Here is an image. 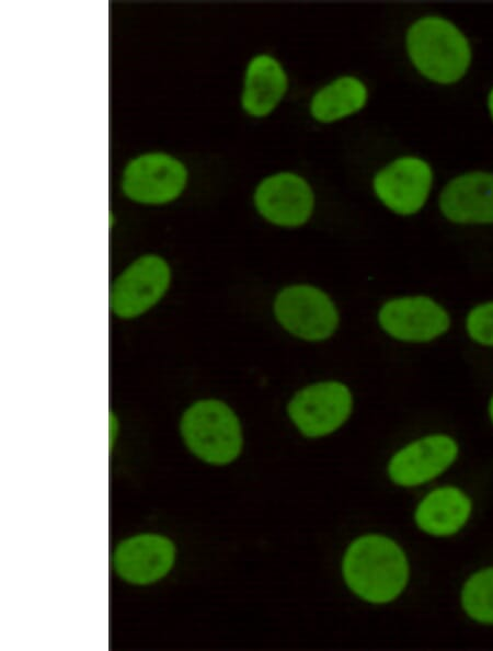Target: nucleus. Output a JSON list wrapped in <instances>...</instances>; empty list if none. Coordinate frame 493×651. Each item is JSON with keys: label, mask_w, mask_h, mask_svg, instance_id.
Returning <instances> with one entry per match:
<instances>
[{"label": "nucleus", "mask_w": 493, "mask_h": 651, "mask_svg": "<svg viewBox=\"0 0 493 651\" xmlns=\"http://www.w3.org/2000/svg\"><path fill=\"white\" fill-rule=\"evenodd\" d=\"M289 89L290 75L284 61L271 52H257L243 71L240 106L251 118H267L285 101Z\"/></svg>", "instance_id": "obj_14"}, {"label": "nucleus", "mask_w": 493, "mask_h": 651, "mask_svg": "<svg viewBox=\"0 0 493 651\" xmlns=\"http://www.w3.org/2000/svg\"><path fill=\"white\" fill-rule=\"evenodd\" d=\"M370 101V88L359 75H336L317 87L308 98L307 114L319 125H333L363 112Z\"/></svg>", "instance_id": "obj_16"}, {"label": "nucleus", "mask_w": 493, "mask_h": 651, "mask_svg": "<svg viewBox=\"0 0 493 651\" xmlns=\"http://www.w3.org/2000/svg\"><path fill=\"white\" fill-rule=\"evenodd\" d=\"M435 170L424 157L399 155L378 168L370 180L376 199L390 213L411 217L421 213L433 193Z\"/></svg>", "instance_id": "obj_4"}, {"label": "nucleus", "mask_w": 493, "mask_h": 651, "mask_svg": "<svg viewBox=\"0 0 493 651\" xmlns=\"http://www.w3.org/2000/svg\"><path fill=\"white\" fill-rule=\"evenodd\" d=\"M175 548L161 535L142 534L121 541L112 557L116 573L134 584H148L163 578L172 568Z\"/></svg>", "instance_id": "obj_15"}, {"label": "nucleus", "mask_w": 493, "mask_h": 651, "mask_svg": "<svg viewBox=\"0 0 493 651\" xmlns=\"http://www.w3.org/2000/svg\"><path fill=\"white\" fill-rule=\"evenodd\" d=\"M404 52L411 67L426 81L454 85L469 72L473 48L458 24L440 14L415 18L404 32Z\"/></svg>", "instance_id": "obj_1"}, {"label": "nucleus", "mask_w": 493, "mask_h": 651, "mask_svg": "<svg viewBox=\"0 0 493 651\" xmlns=\"http://www.w3.org/2000/svg\"><path fill=\"white\" fill-rule=\"evenodd\" d=\"M273 310L286 331L309 342L329 339L340 321L336 306L329 295L307 284L283 288L274 300Z\"/></svg>", "instance_id": "obj_7"}, {"label": "nucleus", "mask_w": 493, "mask_h": 651, "mask_svg": "<svg viewBox=\"0 0 493 651\" xmlns=\"http://www.w3.org/2000/svg\"><path fill=\"white\" fill-rule=\"evenodd\" d=\"M171 283L168 262L157 254H145L131 262L111 284L108 306L118 318H136L152 308Z\"/></svg>", "instance_id": "obj_10"}, {"label": "nucleus", "mask_w": 493, "mask_h": 651, "mask_svg": "<svg viewBox=\"0 0 493 651\" xmlns=\"http://www.w3.org/2000/svg\"><path fill=\"white\" fill-rule=\"evenodd\" d=\"M486 110L489 117L493 124V84L490 87L486 93Z\"/></svg>", "instance_id": "obj_19"}, {"label": "nucleus", "mask_w": 493, "mask_h": 651, "mask_svg": "<svg viewBox=\"0 0 493 651\" xmlns=\"http://www.w3.org/2000/svg\"><path fill=\"white\" fill-rule=\"evenodd\" d=\"M187 180L188 171L181 160L164 152H148L127 163L122 190L137 203L165 204L182 194Z\"/></svg>", "instance_id": "obj_11"}, {"label": "nucleus", "mask_w": 493, "mask_h": 651, "mask_svg": "<svg viewBox=\"0 0 493 651\" xmlns=\"http://www.w3.org/2000/svg\"><path fill=\"white\" fill-rule=\"evenodd\" d=\"M342 575L360 599L386 605L408 587L411 567L401 545L383 534H366L351 542L342 561Z\"/></svg>", "instance_id": "obj_2"}, {"label": "nucleus", "mask_w": 493, "mask_h": 651, "mask_svg": "<svg viewBox=\"0 0 493 651\" xmlns=\"http://www.w3.org/2000/svg\"><path fill=\"white\" fill-rule=\"evenodd\" d=\"M460 455L461 445L455 435L433 432L397 449L387 462V477L400 488L423 487L450 471Z\"/></svg>", "instance_id": "obj_5"}, {"label": "nucleus", "mask_w": 493, "mask_h": 651, "mask_svg": "<svg viewBox=\"0 0 493 651\" xmlns=\"http://www.w3.org/2000/svg\"><path fill=\"white\" fill-rule=\"evenodd\" d=\"M353 395L342 381L325 380L297 391L287 404V413L306 437L318 438L332 434L349 418Z\"/></svg>", "instance_id": "obj_9"}, {"label": "nucleus", "mask_w": 493, "mask_h": 651, "mask_svg": "<svg viewBox=\"0 0 493 651\" xmlns=\"http://www.w3.org/2000/svg\"><path fill=\"white\" fill-rule=\"evenodd\" d=\"M439 214L457 226H493V171L470 170L449 179L437 197Z\"/></svg>", "instance_id": "obj_12"}, {"label": "nucleus", "mask_w": 493, "mask_h": 651, "mask_svg": "<svg viewBox=\"0 0 493 651\" xmlns=\"http://www.w3.org/2000/svg\"><path fill=\"white\" fill-rule=\"evenodd\" d=\"M255 212L267 222L282 228H298L312 217L317 194L306 175L278 170L257 181L252 193Z\"/></svg>", "instance_id": "obj_6"}, {"label": "nucleus", "mask_w": 493, "mask_h": 651, "mask_svg": "<svg viewBox=\"0 0 493 651\" xmlns=\"http://www.w3.org/2000/svg\"><path fill=\"white\" fill-rule=\"evenodd\" d=\"M377 321L388 336L413 344L435 341L451 328L448 309L426 295L400 296L386 300L378 310Z\"/></svg>", "instance_id": "obj_8"}, {"label": "nucleus", "mask_w": 493, "mask_h": 651, "mask_svg": "<svg viewBox=\"0 0 493 651\" xmlns=\"http://www.w3.org/2000/svg\"><path fill=\"white\" fill-rule=\"evenodd\" d=\"M180 431L187 448L211 465H227L242 449L240 421L227 403L217 399L192 403L181 418Z\"/></svg>", "instance_id": "obj_3"}, {"label": "nucleus", "mask_w": 493, "mask_h": 651, "mask_svg": "<svg viewBox=\"0 0 493 651\" xmlns=\"http://www.w3.org/2000/svg\"><path fill=\"white\" fill-rule=\"evenodd\" d=\"M463 329L471 342L493 349V299L473 305L465 316Z\"/></svg>", "instance_id": "obj_18"}, {"label": "nucleus", "mask_w": 493, "mask_h": 651, "mask_svg": "<svg viewBox=\"0 0 493 651\" xmlns=\"http://www.w3.org/2000/svg\"><path fill=\"white\" fill-rule=\"evenodd\" d=\"M486 414L489 422L493 426V391L489 397L488 404H486Z\"/></svg>", "instance_id": "obj_20"}, {"label": "nucleus", "mask_w": 493, "mask_h": 651, "mask_svg": "<svg viewBox=\"0 0 493 651\" xmlns=\"http://www.w3.org/2000/svg\"><path fill=\"white\" fill-rule=\"evenodd\" d=\"M474 510V499L466 488L452 482L442 483L429 489L419 500L413 511V522L426 536L450 539L468 527Z\"/></svg>", "instance_id": "obj_13"}, {"label": "nucleus", "mask_w": 493, "mask_h": 651, "mask_svg": "<svg viewBox=\"0 0 493 651\" xmlns=\"http://www.w3.org/2000/svg\"><path fill=\"white\" fill-rule=\"evenodd\" d=\"M458 603L468 620L493 628V564L479 567L463 579Z\"/></svg>", "instance_id": "obj_17"}]
</instances>
